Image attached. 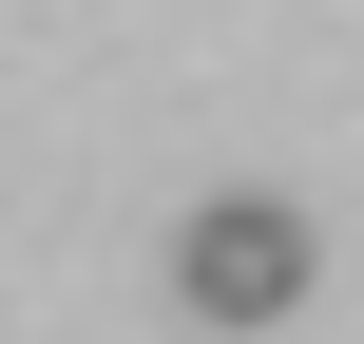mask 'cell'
Segmentation results:
<instances>
[{
  "instance_id": "1",
  "label": "cell",
  "mask_w": 364,
  "mask_h": 344,
  "mask_svg": "<svg viewBox=\"0 0 364 344\" xmlns=\"http://www.w3.org/2000/svg\"><path fill=\"white\" fill-rule=\"evenodd\" d=\"M307 268H326V249H307L288 192H211V211L173 230V306H192V326H288Z\"/></svg>"
}]
</instances>
